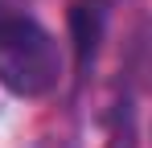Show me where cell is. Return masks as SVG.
<instances>
[{
    "mask_svg": "<svg viewBox=\"0 0 152 148\" xmlns=\"http://www.w3.org/2000/svg\"><path fill=\"white\" fill-rule=\"evenodd\" d=\"M62 82V45L37 17L0 4V86L17 99H45Z\"/></svg>",
    "mask_w": 152,
    "mask_h": 148,
    "instance_id": "6da1fadb",
    "label": "cell"
}]
</instances>
